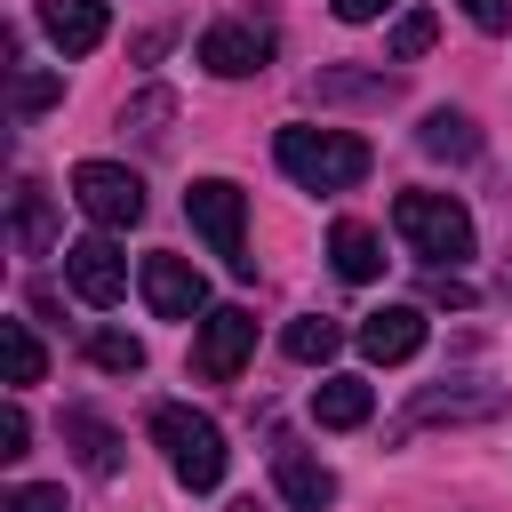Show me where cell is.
I'll use <instances>...</instances> for the list:
<instances>
[{"instance_id": "30bf717a", "label": "cell", "mask_w": 512, "mask_h": 512, "mask_svg": "<svg viewBox=\"0 0 512 512\" xmlns=\"http://www.w3.org/2000/svg\"><path fill=\"white\" fill-rule=\"evenodd\" d=\"M480 416H504V392L496 384H424L416 408H408V424H480Z\"/></svg>"}, {"instance_id": "f1b7e54d", "label": "cell", "mask_w": 512, "mask_h": 512, "mask_svg": "<svg viewBox=\"0 0 512 512\" xmlns=\"http://www.w3.org/2000/svg\"><path fill=\"white\" fill-rule=\"evenodd\" d=\"M456 8H464L480 32H504V24H512V0H456Z\"/></svg>"}, {"instance_id": "277c9868", "label": "cell", "mask_w": 512, "mask_h": 512, "mask_svg": "<svg viewBox=\"0 0 512 512\" xmlns=\"http://www.w3.org/2000/svg\"><path fill=\"white\" fill-rule=\"evenodd\" d=\"M184 216H192V232L208 240V256H224L240 280H256V256H248V192H240V184L200 176V184L184 192Z\"/></svg>"}, {"instance_id": "d6986e66", "label": "cell", "mask_w": 512, "mask_h": 512, "mask_svg": "<svg viewBox=\"0 0 512 512\" xmlns=\"http://www.w3.org/2000/svg\"><path fill=\"white\" fill-rule=\"evenodd\" d=\"M8 224H16V248H24V256H48V248H56V216H48V192H40L32 176H16V216H8Z\"/></svg>"}, {"instance_id": "cb8c5ba5", "label": "cell", "mask_w": 512, "mask_h": 512, "mask_svg": "<svg viewBox=\"0 0 512 512\" xmlns=\"http://www.w3.org/2000/svg\"><path fill=\"white\" fill-rule=\"evenodd\" d=\"M432 40H440V16H432V8H408V16L392 24V40H384V48H392V64H408V56H424Z\"/></svg>"}, {"instance_id": "83f0119b", "label": "cell", "mask_w": 512, "mask_h": 512, "mask_svg": "<svg viewBox=\"0 0 512 512\" xmlns=\"http://www.w3.org/2000/svg\"><path fill=\"white\" fill-rule=\"evenodd\" d=\"M424 304H448V312H464V304H472V288H464L456 272H424Z\"/></svg>"}, {"instance_id": "5b68a950", "label": "cell", "mask_w": 512, "mask_h": 512, "mask_svg": "<svg viewBox=\"0 0 512 512\" xmlns=\"http://www.w3.org/2000/svg\"><path fill=\"white\" fill-rule=\"evenodd\" d=\"M72 200H80V216H88V224L128 232V224L144 216V176H136V168H120V160H80V168H72Z\"/></svg>"}, {"instance_id": "52a82bcc", "label": "cell", "mask_w": 512, "mask_h": 512, "mask_svg": "<svg viewBox=\"0 0 512 512\" xmlns=\"http://www.w3.org/2000/svg\"><path fill=\"white\" fill-rule=\"evenodd\" d=\"M200 64H208L216 80H248V72H264V64H272V24H256V16H224V24H208V32H200Z\"/></svg>"}, {"instance_id": "9c48e42d", "label": "cell", "mask_w": 512, "mask_h": 512, "mask_svg": "<svg viewBox=\"0 0 512 512\" xmlns=\"http://www.w3.org/2000/svg\"><path fill=\"white\" fill-rule=\"evenodd\" d=\"M64 280H72L80 304H120V296H128V264H120V248H112L104 232H88V240L64 248Z\"/></svg>"}, {"instance_id": "3957f363", "label": "cell", "mask_w": 512, "mask_h": 512, "mask_svg": "<svg viewBox=\"0 0 512 512\" xmlns=\"http://www.w3.org/2000/svg\"><path fill=\"white\" fill-rule=\"evenodd\" d=\"M152 440L168 448V472L192 488V496H208L216 480H224V464H232V448H224V432L200 416V408H152Z\"/></svg>"}, {"instance_id": "603a6c76", "label": "cell", "mask_w": 512, "mask_h": 512, "mask_svg": "<svg viewBox=\"0 0 512 512\" xmlns=\"http://www.w3.org/2000/svg\"><path fill=\"white\" fill-rule=\"evenodd\" d=\"M88 360H96L104 376H136V368H144V344H136L128 328H96V336H88Z\"/></svg>"}, {"instance_id": "484cf974", "label": "cell", "mask_w": 512, "mask_h": 512, "mask_svg": "<svg viewBox=\"0 0 512 512\" xmlns=\"http://www.w3.org/2000/svg\"><path fill=\"white\" fill-rule=\"evenodd\" d=\"M0 512H72V504H64V488H48V480H16V488L0 496Z\"/></svg>"}, {"instance_id": "4dcf8cb0", "label": "cell", "mask_w": 512, "mask_h": 512, "mask_svg": "<svg viewBox=\"0 0 512 512\" xmlns=\"http://www.w3.org/2000/svg\"><path fill=\"white\" fill-rule=\"evenodd\" d=\"M232 512H256V504H232Z\"/></svg>"}, {"instance_id": "e0dca14e", "label": "cell", "mask_w": 512, "mask_h": 512, "mask_svg": "<svg viewBox=\"0 0 512 512\" xmlns=\"http://www.w3.org/2000/svg\"><path fill=\"white\" fill-rule=\"evenodd\" d=\"M368 408H376V392H368L360 376H328V384L312 392V416H320L328 432H352V424H368Z\"/></svg>"}, {"instance_id": "44dd1931", "label": "cell", "mask_w": 512, "mask_h": 512, "mask_svg": "<svg viewBox=\"0 0 512 512\" xmlns=\"http://www.w3.org/2000/svg\"><path fill=\"white\" fill-rule=\"evenodd\" d=\"M168 120H176V96L168 88H144V96L120 104V136H136V144H168Z\"/></svg>"}, {"instance_id": "ba28073f", "label": "cell", "mask_w": 512, "mask_h": 512, "mask_svg": "<svg viewBox=\"0 0 512 512\" xmlns=\"http://www.w3.org/2000/svg\"><path fill=\"white\" fill-rule=\"evenodd\" d=\"M136 288H144L152 320H192V312H208V280H200V264H184V256H144Z\"/></svg>"}, {"instance_id": "9a60e30c", "label": "cell", "mask_w": 512, "mask_h": 512, "mask_svg": "<svg viewBox=\"0 0 512 512\" xmlns=\"http://www.w3.org/2000/svg\"><path fill=\"white\" fill-rule=\"evenodd\" d=\"M64 440H72V456H80L96 480H112V472H120V432H112L96 408H64Z\"/></svg>"}, {"instance_id": "2e32d148", "label": "cell", "mask_w": 512, "mask_h": 512, "mask_svg": "<svg viewBox=\"0 0 512 512\" xmlns=\"http://www.w3.org/2000/svg\"><path fill=\"white\" fill-rule=\"evenodd\" d=\"M312 96H320V104H392V96H400V80H392V72H352V64H320Z\"/></svg>"}, {"instance_id": "8fae6325", "label": "cell", "mask_w": 512, "mask_h": 512, "mask_svg": "<svg viewBox=\"0 0 512 512\" xmlns=\"http://www.w3.org/2000/svg\"><path fill=\"white\" fill-rule=\"evenodd\" d=\"M360 352H368L376 368L416 360V352H424V312H416V304H384V312H368V320H360Z\"/></svg>"}, {"instance_id": "4316f807", "label": "cell", "mask_w": 512, "mask_h": 512, "mask_svg": "<svg viewBox=\"0 0 512 512\" xmlns=\"http://www.w3.org/2000/svg\"><path fill=\"white\" fill-rule=\"evenodd\" d=\"M24 448H32V416H24V400H8L0 408V464H16Z\"/></svg>"}, {"instance_id": "4fadbf2b", "label": "cell", "mask_w": 512, "mask_h": 512, "mask_svg": "<svg viewBox=\"0 0 512 512\" xmlns=\"http://www.w3.org/2000/svg\"><path fill=\"white\" fill-rule=\"evenodd\" d=\"M40 24H48V40H56L64 56H88V48H104L112 8H104V0H40Z\"/></svg>"}, {"instance_id": "d4e9b609", "label": "cell", "mask_w": 512, "mask_h": 512, "mask_svg": "<svg viewBox=\"0 0 512 512\" xmlns=\"http://www.w3.org/2000/svg\"><path fill=\"white\" fill-rule=\"evenodd\" d=\"M56 96H64V80H56V72H16V88H8L16 120H40V112H48Z\"/></svg>"}, {"instance_id": "7402d4cb", "label": "cell", "mask_w": 512, "mask_h": 512, "mask_svg": "<svg viewBox=\"0 0 512 512\" xmlns=\"http://www.w3.org/2000/svg\"><path fill=\"white\" fill-rule=\"evenodd\" d=\"M336 344H344V328H336V320H320V312H304V320H288V328H280V352H288V360H304V368H312V360H328Z\"/></svg>"}, {"instance_id": "f546056e", "label": "cell", "mask_w": 512, "mask_h": 512, "mask_svg": "<svg viewBox=\"0 0 512 512\" xmlns=\"http://www.w3.org/2000/svg\"><path fill=\"white\" fill-rule=\"evenodd\" d=\"M328 8H336L344 24H376V16H384V8H400V0H328Z\"/></svg>"}, {"instance_id": "ac0fdd59", "label": "cell", "mask_w": 512, "mask_h": 512, "mask_svg": "<svg viewBox=\"0 0 512 512\" xmlns=\"http://www.w3.org/2000/svg\"><path fill=\"white\" fill-rule=\"evenodd\" d=\"M416 144L432 152V160H480V128L464 120V112H424V128H416Z\"/></svg>"}, {"instance_id": "7c38bea8", "label": "cell", "mask_w": 512, "mask_h": 512, "mask_svg": "<svg viewBox=\"0 0 512 512\" xmlns=\"http://www.w3.org/2000/svg\"><path fill=\"white\" fill-rule=\"evenodd\" d=\"M272 488H280L288 512H328V504H336V472H328L320 456H304V448H280V456H272Z\"/></svg>"}, {"instance_id": "8992f818", "label": "cell", "mask_w": 512, "mask_h": 512, "mask_svg": "<svg viewBox=\"0 0 512 512\" xmlns=\"http://www.w3.org/2000/svg\"><path fill=\"white\" fill-rule=\"evenodd\" d=\"M248 344H256V312H248V304H216V312L200 320L192 376H208V384H232V376H240V360H248Z\"/></svg>"}, {"instance_id": "7a4b0ae2", "label": "cell", "mask_w": 512, "mask_h": 512, "mask_svg": "<svg viewBox=\"0 0 512 512\" xmlns=\"http://www.w3.org/2000/svg\"><path fill=\"white\" fill-rule=\"evenodd\" d=\"M392 232L408 240V256L448 264V272L472 256V216H464V200H448V192H400V200H392Z\"/></svg>"}, {"instance_id": "5bb4252c", "label": "cell", "mask_w": 512, "mask_h": 512, "mask_svg": "<svg viewBox=\"0 0 512 512\" xmlns=\"http://www.w3.org/2000/svg\"><path fill=\"white\" fill-rule=\"evenodd\" d=\"M328 256H336V272H344L352 288L384 272V240H376V224H360V216H336V232H328Z\"/></svg>"}, {"instance_id": "6da1fadb", "label": "cell", "mask_w": 512, "mask_h": 512, "mask_svg": "<svg viewBox=\"0 0 512 512\" xmlns=\"http://www.w3.org/2000/svg\"><path fill=\"white\" fill-rule=\"evenodd\" d=\"M272 152H280V168H288L304 192H352V184L368 176V160H376L352 128H280Z\"/></svg>"}, {"instance_id": "ffe728a7", "label": "cell", "mask_w": 512, "mask_h": 512, "mask_svg": "<svg viewBox=\"0 0 512 512\" xmlns=\"http://www.w3.org/2000/svg\"><path fill=\"white\" fill-rule=\"evenodd\" d=\"M0 368H8V384H16V392L48 376V352H40L32 320H0Z\"/></svg>"}]
</instances>
